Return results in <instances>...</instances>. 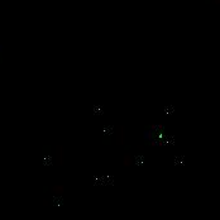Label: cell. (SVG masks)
<instances>
[{"label": "cell", "mask_w": 220, "mask_h": 220, "mask_svg": "<svg viewBox=\"0 0 220 220\" xmlns=\"http://www.w3.org/2000/svg\"><path fill=\"white\" fill-rule=\"evenodd\" d=\"M118 133H119V138H118V141H119V143H123L124 142V135H125V127L124 125H120L118 128Z\"/></svg>", "instance_id": "obj_1"}]
</instances>
